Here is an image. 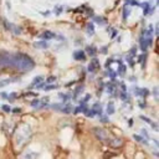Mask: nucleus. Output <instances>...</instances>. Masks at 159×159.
Returning a JSON list of instances; mask_svg holds the SVG:
<instances>
[{
	"label": "nucleus",
	"mask_w": 159,
	"mask_h": 159,
	"mask_svg": "<svg viewBox=\"0 0 159 159\" xmlns=\"http://www.w3.org/2000/svg\"><path fill=\"white\" fill-rule=\"evenodd\" d=\"M2 67H12L22 72L31 71L35 67L34 60L22 52L10 53L6 51H0V68Z\"/></svg>",
	"instance_id": "nucleus-1"
},
{
	"label": "nucleus",
	"mask_w": 159,
	"mask_h": 159,
	"mask_svg": "<svg viewBox=\"0 0 159 159\" xmlns=\"http://www.w3.org/2000/svg\"><path fill=\"white\" fill-rule=\"evenodd\" d=\"M31 134H32L31 125L27 124V123H21L16 128V132H15V142H16V145L19 148L24 147L30 140Z\"/></svg>",
	"instance_id": "nucleus-2"
},
{
	"label": "nucleus",
	"mask_w": 159,
	"mask_h": 159,
	"mask_svg": "<svg viewBox=\"0 0 159 159\" xmlns=\"http://www.w3.org/2000/svg\"><path fill=\"white\" fill-rule=\"evenodd\" d=\"M153 26L149 25L147 29H144L142 32H140V36H139V47L143 52H145L148 50L149 46H152L153 43Z\"/></svg>",
	"instance_id": "nucleus-3"
},
{
	"label": "nucleus",
	"mask_w": 159,
	"mask_h": 159,
	"mask_svg": "<svg viewBox=\"0 0 159 159\" xmlns=\"http://www.w3.org/2000/svg\"><path fill=\"white\" fill-rule=\"evenodd\" d=\"M138 6H140V7L143 9V15H144V16H150V15L154 12L157 5H152L150 2L144 1V2H139Z\"/></svg>",
	"instance_id": "nucleus-4"
},
{
	"label": "nucleus",
	"mask_w": 159,
	"mask_h": 159,
	"mask_svg": "<svg viewBox=\"0 0 159 159\" xmlns=\"http://www.w3.org/2000/svg\"><path fill=\"white\" fill-rule=\"evenodd\" d=\"M51 108H53L55 111H57V112H62V113H71L72 112V106L71 104H51L50 106Z\"/></svg>",
	"instance_id": "nucleus-5"
},
{
	"label": "nucleus",
	"mask_w": 159,
	"mask_h": 159,
	"mask_svg": "<svg viewBox=\"0 0 159 159\" xmlns=\"http://www.w3.org/2000/svg\"><path fill=\"white\" fill-rule=\"evenodd\" d=\"M4 25H5V27H6V30H9V31H11L12 34H15V35H20V34H21V27H19V26H16L15 24H11V22H9V21H6V20H4Z\"/></svg>",
	"instance_id": "nucleus-6"
},
{
	"label": "nucleus",
	"mask_w": 159,
	"mask_h": 159,
	"mask_svg": "<svg viewBox=\"0 0 159 159\" xmlns=\"http://www.w3.org/2000/svg\"><path fill=\"white\" fill-rule=\"evenodd\" d=\"M94 134H96V137H97L99 140H106V139H108V133H107L104 129H102V128H94Z\"/></svg>",
	"instance_id": "nucleus-7"
},
{
	"label": "nucleus",
	"mask_w": 159,
	"mask_h": 159,
	"mask_svg": "<svg viewBox=\"0 0 159 159\" xmlns=\"http://www.w3.org/2000/svg\"><path fill=\"white\" fill-rule=\"evenodd\" d=\"M39 37L42 39V40H53V39L57 37V34H55L52 31H43L42 34L39 35Z\"/></svg>",
	"instance_id": "nucleus-8"
},
{
	"label": "nucleus",
	"mask_w": 159,
	"mask_h": 159,
	"mask_svg": "<svg viewBox=\"0 0 159 159\" xmlns=\"http://www.w3.org/2000/svg\"><path fill=\"white\" fill-rule=\"evenodd\" d=\"M72 56H73V60H76V61H84L86 60V52L83 50H76Z\"/></svg>",
	"instance_id": "nucleus-9"
},
{
	"label": "nucleus",
	"mask_w": 159,
	"mask_h": 159,
	"mask_svg": "<svg viewBox=\"0 0 159 159\" xmlns=\"http://www.w3.org/2000/svg\"><path fill=\"white\" fill-rule=\"evenodd\" d=\"M97 70H99V61L97 58H93L88 65V71L89 72H96Z\"/></svg>",
	"instance_id": "nucleus-10"
},
{
	"label": "nucleus",
	"mask_w": 159,
	"mask_h": 159,
	"mask_svg": "<svg viewBox=\"0 0 159 159\" xmlns=\"http://www.w3.org/2000/svg\"><path fill=\"white\" fill-rule=\"evenodd\" d=\"M34 46L36 47V48H41V50H45V48H48V42H47V40H40V41H36L35 43H34Z\"/></svg>",
	"instance_id": "nucleus-11"
},
{
	"label": "nucleus",
	"mask_w": 159,
	"mask_h": 159,
	"mask_svg": "<svg viewBox=\"0 0 159 159\" xmlns=\"http://www.w3.org/2000/svg\"><path fill=\"white\" fill-rule=\"evenodd\" d=\"M36 157H37V153H36V152L27 150V152H25V153L21 155V159H36Z\"/></svg>",
	"instance_id": "nucleus-12"
},
{
	"label": "nucleus",
	"mask_w": 159,
	"mask_h": 159,
	"mask_svg": "<svg viewBox=\"0 0 159 159\" xmlns=\"http://www.w3.org/2000/svg\"><path fill=\"white\" fill-rule=\"evenodd\" d=\"M135 91H134V93L137 94V96H139V97H143V98H145L148 94H149V91L147 89V88H134Z\"/></svg>",
	"instance_id": "nucleus-13"
},
{
	"label": "nucleus",
	"mask_w": 159,
	"mask_h": 159,
	"mask_svg": "<svg viewBox=\"0 0 159 159\" xmlns=\"http://www.w3.org/2000/svg\"><path fill=\"white\" fill-rule=\"evenodd\" d=\"M86 53L87 55H89V56H96V53H97V47L94 46V45H88L87 47H86Z\"/></svg>",
	"instance_id": "nucleus-14"
},
{
	"label": "nucleus",
	"mask_w": 159,
	"mask_h": 159,
	"mask_svg": "<svg viewBox=\"0 0 159 159\" xmlns=\"http://www.w3.org/2000/svg\"><path fill=\"white\" fill-rule=\"evenodd\" d=\"M19 78H5V80H0V88L10 84V83H14V82H17Z\"/></svg>",
	"instance_id": "nucleus-15"
},
{
	"label": "nucleus",
	"mask_w": 159,
	"mask_h": 159,
	"mask_svg": "<svg viewBox=\"0 0 159 159\" xmlns=\"http://www.w3.org/2000/svg\"><path fill=\"white\" fill-rule=\"evenodd\" d=\"M86 32L88 36H93L94 35V24L93 22H88L86 25Z\"/></svg>",
	"instance_id": "nucleus-16"
},
{
	"label": "nucleus",
	"mask_w": 159,
	"mask_h": 159,
	"mask_svg": "<svg viewBox=\"0 0 159 159\" xmlns=\"http://www.w3.org/2000/svg\"><path fill=\"white\" fill-rule=\"evenodd\" d=\"M122 15H123V20H127L128 16L130 15V7L129 5H123V10H122Z\"/></svg>",
	"instance_id": "nucleus-17"
},
{
	"label": "nucleus",
	"mask_w": 159,
	"mask_h": 159,
	"mask_svg": "<svg viewBox=\"0 0 159 159\" xmlns=\"http://www.w3.org/2000/svg\"><path fill=\"white\" fill-rule=\"evenodd\" d=\"M93 20H94V22H97L98 25H102V26L107 24V19L103 17V16H101V15H99V16H94V15H93Z\"/></svg>",
	"instance_id": "nucleus-18"
},
{
	"label": "nucleus",
	"mask_w": 159,
	"mask_h": 159,
	"mask_svg": "<svg viewBox=\"0 0 159 159\" xmlns=\"http://www.w3.org/2000/svg\"><path fill=\"white\" fill-rule=\"evenodd\" d=\"M92 109V112H93V114H98V116H101L102 114V107H101V104L97 102V103H94L93 104V107L91 108Z\"/></svg>",
	"instance_id": "nucleus-19"
},
{
	"label": "nucleus",
	"mask_w": 159,
	"mask_h": 159,
	"mask_svg": "<svg viewBox=\"0 0 159 159\" xmlns=\"http://www.w3.org/2000/svg\"><path fill=\"white\" fill-rule=\"evenodd\" d=\"M42 81H43V77H42V76H36V77L34 78V81L31 82V84L29 86V89H30V88H32V87H35L36 84H39V83H40V82H42Z\"/></svg>",
	"instance_id": "nucleus-20"
},
{
	"label": "nucleus",
	"mask_w": 159,
	"mask_h": 159,
	"mask_svg": "<svg viewBox=\"0 0 159 159\" xmlns=\"http://www.w3.org/2000/svg\"><path fill=\"white\" fill-rule=\"evenodd\" d=\"M116 112V109H114V103H113V101H109L108 102V104H107V114H113Z\"/></svg>",
	"instance_id": "nucleus-21"
},
{
	"label": "nucleus",
	"mask_w": 159,
	"mask_h": 159,
	"mask_svg": "<svg viewBox=\"0 0 159 159\" xmlns=\"http://www.w3.org/2000/svg\"><path fill=\"white\" fill-rule=\"evenodd\" d=\"M140 119H143V120H144L145 123H148V124H150V125L153 127V129H154V130H158V125H157V124H155L154 122H152V120H150L149 118H147L145 116H140Z\"/></svg>",
	"instance_id": "nucleus-22"
},
{
	"label": "nucleus",
	"mask_w": 159,
	"mask_h": 159,
	"mask_svg": "<svg viewBox=\"0 0 159 159\" xmlns=\"http://www.w3.org/2000/svg\"><path fill=\"white\" fill-rule=\"evenodd\" d=\"M133 138H134L137 142L142 143V144H148V140H145V138H143V137L139 135V134H133Z\"/></svg>",
	"instance_id": "nucleus-23"
},
{
	"label": "nucleus",
	"mask_w": 159,
	"mask_h": 159,
	"mask_svg": "<svg viewBox=\"0 0 159 159\" xmlns=\"http://www.w3.org/2000/svg\"><path fill=\"white\" fill-rule=\"evenodd\" d=\"M62 11H63V5H56L55 6V9H53V14L55 15H61L62 14Z\"/></svg>",
	"instance_id": "nucleus-24"
},
{
	"label": "nucleus",
	"mask_w": 159,
	"mask_h": 159,
	"mask_svg": "<svg viewBox=\"0 0 159 159\" xmlns=\"http://www.w3.org/2000/svg\"><path fill=\"white\" fill-rule=\"evenodd\" d=\"M124 4H125V5H130V6H138V5H139V2H138L137 0H125Z\"/></svg>",
	"instance_id": "nucleus-25"
},
{
	"label": "nucleus",
	"mask_w": 159,
	"mask_h": 159,
	"mask_svg": "<svg viewBox=\"0 0 159 159\" xmlns=\"http://www.w3.org/2000/svg\"><path fill=\"white\" fill-rule=\"evenodd\" d=\"M58 97H61L62 101H65V102L70 99V94H66V93H58Z\"/></svg>",
	"instance_id": "nucleus-26"
},
{
	"label": "nucleus",
	"mask_w": 159,
	"mask_h": 159,
	"mask_svg": "<svg viewBox=\"0 0 159 159\" xmlns=\"http://www.w3.org/2000/svg\"><path fill=\"white\" fill-rule=\"evenodd\" d=\"M1 109H2L4 112H6V113H10V112H11V108H10V106H7V104H2V106H1Z\"/></svg>",
	"instance_id": "nucleus-27"
},
{
	"label": "nucleus",
	"mask_w": 159,
	"mask_h": 159,
	"mask_svg": "<svg viewBox=\"0 0 159 159\" xmlns=\"http://www.w3.org/2000/svg\"><path fill=\"white\" fill-rule=\"evenodd\" d=\"M57 87H58L57 84H50V86H45L43 88H45V91H51V89H55Z\"/></svg>",
	"instance_id": "nucleus-28"
},
{
	"label": "nucleus",
	"mask_w": 159,
	"mask_h": 159,
	"mask_svg": "<svg viewBox=\"0 0 159 159\" xmlns=\"http://www.w3.org/2000/svg\"><path fill=\"white\" fill-rule=\"evenodd\" d=\"M111 31H112V34H111V37H112V39H113V37H116V36H117V34H118V32H117V30L111 27Z\"/></svg>",
	"instance_id": "nucleus-29"
},
{
	"label": "nucleus",
	"mask_w": 159,
	"mask_h": 159,
	"mask_svg": "<svg viewBox=\"0 0 159 159\" xmlns=\"http://www.w3.org/2000/svg\"><path fill=\"white\" fill-rule=\"evenodd\" d=\"M55 81H56V77H55V76H51V77H48V78L46 80L47 83H50V82H55Z\"/></svg>",
	"instance_id": "nucleus-30"
},
{
	"label": "nucleus",
	"mask_w": 159,
	"mask_h": 159,
	"mask_svg": "<svg viewBox=\"0 0 159 159\" xmlns=\"http://www.w3.org/2000/svg\"><path fill=\"white\" fill-rule=\"evenodd\" d=\"M88 99H91V94H86V97L83 98V101H81V103H86L88 102Z\"/></svg>",
	"instance_id": "nucleus-31"
},
{
	"label": "nucleus",
	"mask_w": 159,
	"mask_h": 159,
	"mask_svg": "<svg viewBox=\"0 0 159 159\" xmlns=\"http://www.w3.org/2000/svg\"><path fill=\"white\" fill-rule=\"evenodd\" d=\"M39 103H40V99H35V101H32L30 104H31L32 107H36V106H39Z\"/></svg>",
	"instance_id": "nucleus-32"
},
{
	"label": "nucleus",
	"mask_w": 159,
	"mask_h": 159,
	"mask_svg": "<svg viewBox=\"0 0 159 159\" xmlns=\"http://www.w3.org/2000/svg\"><path fill=\"white\" fill-rule=\"evenodd\" d=\"M11 112H12V113H21V108H19V107H16V108H14V109H11Z\"/></svg>",
	"instance_id": "nucleus-33"
},
{
	"label": "nucleus",
	"mask_w": 159,
	"mask_h": 159,
	"mask_svg": "<svg viewBox=\"0 0 159 159\" xmlns=\"http://www.w3.org/2000/svg\"><path fill=\"white\" fill-rule=\"evenodd\" d=\"M0 96H1L2 98H6V97H7V93H5V92H1V93H0Z\"/></svg>",
	"instance_id": "nucleus-34"
},
{
	"label": "nucleus",
	"mask_w": 159,
	"mask_h": 159,
	"mask_svg": "<svg viewBox=\"0 0 159 159\" xmlns=\"http://www.w3.org/2000/svg\"><path fill=\"white\" fill-rule=\"evenodd\" d=\"M42 14H43V16H48V15L51 14V11H48V10H47V11H45V12H42Z\"/></svg>",
	"instance_id": "nucleus-35"
},
{
	"label": "nucleus",
	"mask_w": 159,
	"mask_h": 159,
	"mask_svg": "<svg viewBox=\"0 0 159 159\" xmlns=\"http://www.w3.org/2000/svg\"><path fill=\"white\" fill-rule=\"evenodd\" d=\"M101 52H103V53H106L107 52V47L104 46V47H102V50H101Z\"/></svg>",
	"instance_id": "nucleus-36"
},
{
	"label": "nucleus",
	"mask_w": 159,
	"mask_h": 159,
	"mask_svg": "<svg viewBox=\"0 0 159 159\" xmlns=\"http://www.w3.org/2000/svg\"><path fill=\"white\" fill-rule=\"evenodd\" d=\"M101 120H102V122H107V118H106V117H102Z\"/></svg>",
	"instance_id": "nucleus-37"
},
{
	"label": "nucleus",
	"mask_w": 159,
	"mask_h": 159,
	"mask_svg": "<svg viewBox=\"0 0 159 159\" xmlns=\"http://www.w3.org/2000/svg\"><path fill=\"white\" fill-rule=\"evenodd\" d=\"M128 124H129V125H132V124H133V120H132V119H129V120H128Z\"/></svg>",
	"instance_id": "nucleus-38"
}]
</instances>
